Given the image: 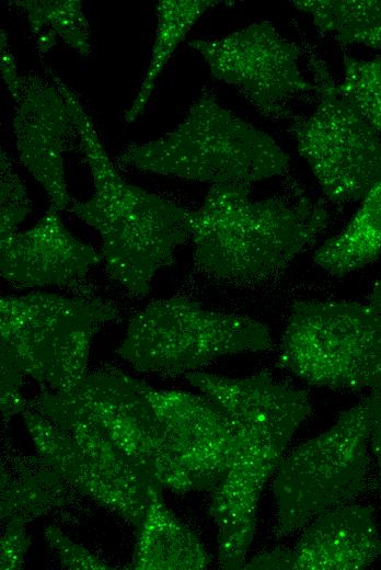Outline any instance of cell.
<instances>
[{"instance_id": "cell-1", "label": "cell", "mask_w": 381, "mask_h": 570, "mask_svg": "<svg viewBox=\"0 0 381 570\" xmlns=\"http://www.w3.org/2000/svg\"><path fill=\"white\" fill-rule=\"evenodd\" d=\"M186 379L228 415L235 431L232 463L211 490L209 513L217 526L220 565L243 569L262 491L311 414V400L303 389L266 372L244 378L192 372Z\"/></svg>"}, {"instance_id": "cell-2", "label": "cell", "mask_w": 381, "mask_h": 570, "mask_svg": "<svg viewBox=\"0 0 381 570\" xmlns=\"http://www.w3.org/2000/svg\"><path fill=\"white\" fill-rule=\"evenodd\" d=\"M57 83L93 179L91 197L72 201L69 210L99 233L109 276L143 297L155 273L170 265L176 249L190 239L194 210L126 182L77 94L60 79Z\"/></svg>"}, {"instance_id": "cell-3", "label": "cell", "mask_w": 381, "mask_h": 570, "mask_svg": "<svg viewBox=\"0 0 381 570\" xmlns=\"http://www.w3.org/2000/svg\"><path fill=\"white\" fill-rule=\"evenodd\" d=\"M326 209L310 198L254 200L250 185L213 184L194 212V260L205 274L236 284L266 282L326 228Z\"/></svg>"}, {"instance_id": "cell-4", "label": "cell", "mask_w": 381, "mask_h": 570, "mask_svg": "<svg viewBox=\"0 0 381 570\" xmlns=\"http://www.w3.org/2000/svg\"><path fill=\"white\" fill-rule=\"evenodd\" d=\"M118 160L140 171L211 185H251L289 166V157L268 134L223 107L209 89L173 130L128 146Z\"/></svg>"}, {"instance_id": "cell-5", "label": "cell", "mask_w": 381, "mask_h": 570, "mask_svg": "<svg viewBox=\"0 0 381 570\" xmlns=\"http://www.w3.org/2000/svg\"><path fill=\"white\" fill-rule=\"evenodd\" d=\"M279 365L308 384L381 390V312L370 304L304 299L292 304Z\"/></svg>"}, {"instance_id": "cell-6", "label": "cell", "mask_w": 381, "mask_h": 570, "mask_svg": "<svg viewBox=\"0 0 381 570\" xmlns=\"http://www.w3.org/2000/svg\"><path fill=\"white\" fill-rule=\"evenodd\" d=\"M118 310L92 297L34 292L0 298L1 362L49 390H64L85 374L90 346Z\"/></svg>"}, {"instance_id": "cell-7", "label": "cell", "mask_w": 381, "mask_h": 570, "mask_svg": "<svg viewBox=\"0 0 381 570\" xmlns=\"http://www.w3.org/2000/svg\"><path fill=\"white\" fill-rule=\"evenodd\" d=\"M269 329L187 298L151 301L129 321L119 355L147 373H192L218 357L270 349Z\"/></svg>"}, {"instance_id": "cell-8", "label": "cell", "mask_w": 381, "mask_h": 570, "mask_svg": "<svg viewBox=\"0 0 381 570\" xmlns=\"http://www.w3.org/2000/svg\"><path fill=\"white\" fill-rule=\"evenodd\" d=\"M368 474L369 418L361 400L281 459L273 482L274 533L290 535L323 512L351 502L366 490Z\"/></svg>"}, {"instance_id": "cell-9", "label": "cell", "mask_w": 381, "mask_h": 570, "mask_svg": "<svg viewBox=\"0 0 381 570\" xmlns=\"http://www.w3.org/2000/svg\"><path fill=\"white\" fill-rule=\"evenodd\" d=\"M301 47L315 87V106L309 115L292 118L297 150L330 201L362 200L381 179L379 134L340 92L324 59L308 43Z\"/></svg>"}, {"instance_id": "cell-10", "label": "cell", "mask_w": 381, "mask_h": 570, "mask_svg": "<svg viewBox=\"0 0 381 570\" xmlns=\"http://www.w3.org/2000/svg\"><path fill=\"white\" fill-rule=\"evenodd\" d=\"M160 432L157 478L177 493L211 491L231 466L235 431L228 415L207 397L147 384Z\"/></svg>"}, {"instance_id": "cell-11", "label": "cell", "mask_w": 381, "mask_h": 570, "mask_svg": "<svg viewBox=\"0 0 381 570\" xmlns=\"http://www.w3.org/2000/svg\"><path fill=\"white\" fill-rule=\"evenodd\" d=\"M188 44L203 56L215 78L233 86L267 118L282 119L290 100L315 90L299 68L302 47L285 38L268 21Z\"/></svg>"}, {"instance_id": "cell-12", "label": "cell", "mask_w": 381, "mask_h": 570, "mask_svg": "<svg viewBox=\"0 0 381 570\" xmlns=\"http://www.w3.org/2000/svg\"><path fill=\"white\" fill-rule=\"evenodd\" d=\"M55 391L160 483V432L146 383L118 371H100Z\"/></svg>"}, {"instance_id": "cell-13", "label": "cell", "mask_w": 381, "mask_h": 570, "mask_svg": "<svg viewBox=\"0 0 381 570\" xmlns=\"http://www.w3.org/2000/svg\"><path fill=\"white\" fill-rule=\"evenodd\" d=\"M13 134L22 163L50 197L59 212L71 205L64 152L76 133L69 107L56 78L24 76L14 98Z\"/></svg>"}, {"instance_id": "cell-14", "label": "cell", "mask_w": 381, "mask_h": 570, "mask_svg": "<svg viewBox=\"0 0 381 570\" xmlns=\"http://www.w3.org/2000/svg\"><path fill=\"white\" fill-rule=\"evenodd\" d=\"M102 260L66 228L53 206L32 228L0 237L1 277L18 287H83L91 267Z\"/></svg>"}, {"instance_id": "cell-15", "label": "cell", "mask_w": 381, "mask_h": 570, "mask_svg": "<svg viewBox=\"0 0 381 570\" xmlns=\"http://www.w3.org/2000/svg\"><path fill=\"white\" fill-rule=\"evenodd\" d=\"M381 557V536L373 509L343 504L311 521L292 548L263 552L264 569L356 570Z\"/></svg>"}, {"instance_id": "cell-16", "label": "cell", "mask_w": 381, "mask_h": 570, "mask_svg": "<svg viewBox=\"0 0 381 570\" xmlns=\"http://www.w3.org/2000/svg\"><path fill=\"white\" fill-rule=\"evenodd\" d=\"M22 413L39 458L72 487L139 531L151 503L161 497H153L118 478L34 409L26 408Z\"/></svg>"}, {"instance_id": "cell-17", "label": "cell", "mask_w": 381, "mask_h": 570, "mask_svg": "<svg viewBox=\"0 0 381 570\" xmlns=\"http://www.w3.org/2000/svg\"><path fill=\"white\" fill-rule=\"evenodd\" d=\"M132 567L139 570H198L210 562L198 537L155 499L139 528Z\"/></svg>"}, {"instance_id": "cell-18", "label": "cell", "mask_w": 381, "mask_h": 570, "mask_svg": "<svg viewBox=\"0 0 381 570\" xmlns=\"http://www.w3.org/2000/svg\"><path fill=\"white\" fill-rule=\"evenodd\" d=\"M381 253V179L361 200L348 224L313 254L314 263L332 276L366 266Z\"/></svg>"}, {"instance_id": "cell-19", "label": "cell", "mask_w": 381, "mask_h": 570, "mask_svg": "<svg viewBox=\"0 0 381 570\" xmlns=\"http://www.w3.org/2000/svg\"><path fill=\"white\" fill-rule=\"evenodd\" d=\"M221 1L162 0L157 4L158 24L148 69L131 106L125 113L126 124L145 111L161 70L196 21Z\"/></svg>"}, {"instance_id": "cell-20", "label": "cell", "mask_w": 381, "mask_h": 570, "mask_svg": "<svg viewBox=\"0 0 381 570\" xmlns=\"http://www.w3.org/2000/svg\"><path fill=\"white\" fill-rule=\"evenodd\" d=\"M323 35L381 52V0H296Z\"/></svg>"}, {"instance_id": "cell-21", "label": "cell", "mask_w": 381, "mask_h": 570, "mask_svg": "<svg viewBox=\"0 0 381 570\" xmlns=\"http://www.w3.org/2000/svg\"><path fill=\"white\" fill-rule=\"evenodd\" d=\"M27 14L33 33L39 34L41 48L49 49L58 36L83 56H91L90 25L77 0L15 1Z\"/></svg>"}, {"instance_id": "cell-22", "label": "cell", "mask_w": 381, "mask_h": 570, "mask_svg": "<svg viewBox=\"0 0 381 570\" xmlns=\"http://www.w3.org/2000/svg\"><path fill=\"white\" fill-rule=\"evenodd\" d=\"M61 480L42 459L39 468L26 471L16 480L2 475L1 518L18 517L26 522L61 504L65 495Z\"/></svg>"}, {"instance_id": "cell-23", "label": "cell", "mask_w": 381, "mask_h": 570, "mask_svg": "<svg viewBox=\"0 0 381 570\" xmlns=\"http://www.w3.org/2000/svg\"><path fill=\"white\" fill-rule=\"evenodd\" d=\"M343 65L340 92L381 134V58L361 59L344 54Z\"/></svg>"}, {"instance_id": "cell-24", "label": "cell", "mask_w": 381, "mask_h": 570, "mask_svg": "<svg viewBox=\"0 0 381 570\" xmlns=\"http://www.w3.org/2000/svg\"><path fill=\"white\" fill-rule=\"evenodd\" d=\"M1 212L0 237H5L15 231L16 226L32 210L26 190L14 172V169L5 155L1 152Z\"/></svg>"}, {"instance_id": "cell-25", "label": "cell", "mask_w": 381, "mask_h": 570, "mask_svg": "<svg viewBox=\"0 0 381 570\" xmlns=\"http://www.w3.org/2000/svg\"><path fill=\"white\" fill-rule=\"evenodd\" d=\"M46 539L61 563L70 569H111L96 556L69 539L59 528H46Z\"/></svg>"}, {"instance_id": "cell-26", "label": "cell", "mask_w": 381, "mask_h": 570, "mask_svg": "<svg viewBox=\"0 0 381 570\" xmlns=\"http://www.w3.org/2000/svg\"><path fill=\"white\" fill-rule=\"evenodd\" d=\"M24 521L18 517L8 520L5 532L1 538V569H19L30 539L24 532Z\"/></svg>"}, {"instance_id": "cell-27", "label": "cell", "mask_w": 381, "mask_h": 570, "mask_svg": "<svg viewBox=\"0 0 381 570\" xmlns=\"http://www.w3.org/2000/svg\"><path fill=\"white\" fill-rule=\"evenodd\" d=\"M23 374L8 363L1 362V410L4 418L23 412L27 407L20 389Z\"/></svg>"}, {"instance_id": "cell-28", "label": "cell", "mask_w": 381, "mask_h": 570, "mask_svg": "<svg viewBox=\"0 0 381 570\" xmlns=\"http://www.w3.org/2000/svg\"><path fill=\"white\" fill-rule=\"evenodd\" d=\"M369 418V448L372 452L381 479V390L365 399Z\"/></svg>"}, {"instance_id": "cell-29", "label": "cell", "mask_w": 381, "mask_h": 570, "mask_svg": "<svg viewBox=\"0 0 381 570\" xmlns=\"http://www.w3.org/2000/svg\"><path fill=\"white\" fill-rule=\"evenodd\" d=\"M1 73L4 83L12 94L13 99L18 95L21 88L22 77L19 76L14 58L12 53L9 50L7 39L3 38L1 33Z\"/></svg>"}, {"instance_id": "cell-30", "label": "cell", "mask_w": 381, "mask_h": 570, "mask_svg": "<svg viewBox=\"0 0 381 570\" xmlns=\"http://www.w3.org/2000/svg\"><path fill=\"white\" fill-rule=\"evenodd\" d=\"M369 304L381 312V280L376 283L373 286L370 297Z\"/></svg>"}]
</instances>
